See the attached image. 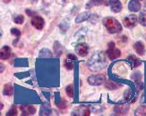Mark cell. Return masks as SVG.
Returning a JSON list of instances; mask_svg holds the SVG:
<instances>
[{
  "instance_id": "1",
  "label": "cell",
  "mask_w": 146,
  "mask_h": 116,
  "mask_svg": "<svg viewBox=\"0 0 146 116\" xmlns=\"http://www.w3.org/2000/svg\"><path fill=\"white\" fill-rule=\"evenodd\" d=\"M107 65L106 54L103 51L95 52L87 61L88 68L93 72H99L102 70Z\"/></svg>"
},
{
  "instance_id": "2",
  "label": "cell",
  "mask_w": 146,
  "mask_h": 116,
  "mask_svg": "<svg viewBox=\"0 0 146 116\" xmlns=\"http://www.w3.org/2000/svg\"><path fill=\"white\" fill-rule=\"evenodd\" d=\"M102 23L106 27L107 31L109 32L110 34H118L122 32V25L120 23L117 19L113 18V17H105L102 19Z\"/></svg>"
},
{
  "instance_id": "3",
  "label": "cell",
  "mask_w": 146,
  "mask_h": 116,
  "mask_svg": "<svg viewBox=\"0 0 146 116\" xmlns=\"http://www.w3.org/2000/svg\"><path fill=\"white\" fill-rule=\"evenodd\" d=\"M106 54L110 60H115L121 56V51L117 48H116L115 43L110 42L108 44V50H106Z\"/></svg>"
},
{
  "instance_id": "4",
  "label": "cell",
  "mask_w": 146,
  "mask_h": 116,
  "mask_svg": "<svg viewBox=\"0 0 146 116\" xmlns=\"http://www.w3.org/2000/svg\"><path fill=\"white\" fill-rule=\"evenodd\" d=\"M89 85L91 86H100L105 81V76L101 74L99 75H92L87 78Z\"/></svg>"
},
{
  "instance_id": "5",
  "label": "cell",
  "mask_w": 146,
  "mask_h": 116,
  "mask_svg": "<svg viewBox=\"0 0 146 116\" xmlns=\"http://www.w3.org/2000/svg\"><path fill=\"white\" fill-rule=\"evenodd\" d=\"M138 19L135 15H129L125 16L123 20V23L126 28H133L137 24Z\"/></svg>"
},
{
  "instance_id": "6",
  "label": "cell",
  "mask_w": 146,
  "mask_h": 116,
  "mask_svg": "<svg viewBox=\"0 0 146 116\" xmlns=\"http://www.w3.org/2000/svg\"><path fill=\"white\" fill-rule=\"evenodd\" d=\"M31 25L37 30H42L45 26V20L39 15H35L31 19Z\"/></svg>"
},
{
  "instance_id": "7",
  "label": "cell",
  "mask_w": 146,
  "mask_h": 116,
  "mask_svg": "<svg viewBox=\"0 0 146 116\" xmlns=\"http://www.w3.org/2000/svg\"><path fill=\"white\" fill-rule=\"evenodd\" d=\"M75 51L80 57H85L89 53V47L84 42L78 43L75 47Z\"/></svg>"
},
{
  "instance_id": "8",
  "label": "cell",
  "mask_w": 146,
  "mask_h": 116,
  "mask_svg": "<svg viewBox=\"0 0 146 116\" xmlns=\"http://www.w3.org/2000/svg\"><path fill=\"white\" fill-rule=\"evenodd\" d=\"M109 5L110 6V10L115 13V14H117L120 11L122 10V3L120 2V0H109Z\"/></svg>"
},
{
  "instance_id": "9",
  "label": "cell",
  "mask_w": 146,
  "mask_h": 116,
  "mask_svg": "<svg viewBox=\"0 0 146 116\" xmlns=\"http://www.w3.org/2000/svg\"><path fill=\"white\" fill-rule=\"evenodd\" d=\"M20 109L23 115H31L36 113V108L33 105H22Z\"/></svg>"
},
{
  "instance_id": "10",
  "label": "cell",
  "mask_w": 146,
  "mask_h": 116,
  "mask_svg": "<svg viewBox=\"0 0 146 116\" xmlns=\"http://www.w3.org/2000/svg\"><path fill=\"white\" fill-rule=\"evenodd\" d=\"M128 9L131 12H138L141 9V3L138 0H130V2L128 3Z\"/></svg>"
},
{
  "instance_id": "11",
  "label": "cell",
  "mask_w": 146,
  "mask_h": 116,
  "mask_svg": "<svg viewBox=\"0 0 146 116\" xmlns=\"http://www.w3.org/2000/svg\"><path fill=\"white\" fill-rule=\"evenodd\" d=\"M134 49L136 51V53L139 56H143L145 54V47H144V44L142 42H136L134 44Z\"/></svg>"
},
{
  "instance_id": "12",
  "label": "cell",
  "mask_w": 146,
  "mask_h": 116,
  "mask_svg": "<svg viewBox=\"0 0 146 116\" xmlns=\"http://www.w3.org/2000/svg\"><path fill=\"white\" fill-rule=\"evenodd\" d=\"M92 14L90 12H84V13H81L80 15H78L75 18V23H82L88 19H90Z\"/></svg>"
},
{
  "instance_id": "13",
  "label": "cell",
  "mask_w": 146,
  "mask_h": 116,
  "mask_svg": "<svg viewBox=\"0 0 146 116\" xmlns=\"http://www.w3.org/2000/svg\"><path fill=\"white\" fill-rule=\"evenodd\" d=\"M129 111V105H116L114 108V112L116 114H125Z\"/></svg>"
},
{
  "instance_id": "14",
  "label": "cell",
  "mask_w": 146,
  "mask_h": 116,
  "mask_svg": "<svg viewBox=\"0 0 146 116\" xmlns=\"http://www.w3.org/2000/svg\"><path fill=\"white\" fill-rule=\"evenodd\" d=\"M0 56H1V60H7L11 56V48L9 46H4L0 50Z\"/></svg>"
},
{
  "instance_id": "15",
  "label": "cell",
  "mask_w": 146,
  "mask_h": 116,
  "mask_svg": "<svg viewBox=\"0 0 146 116\" xmlns=\"http://www.w3.org/2000/svg\"><path fill=\"white\" fill-rule=\"evenodd\" d=\"M3 94L5 95H12L14 94V86H13L11 84H5L4 86V90H3Z\"/></svg>"
},
{
  "instance_id": "16",
  "label": "cell",
  "mask_w": 146,
  "mask_h": 116,
  "mask_svg": "<svg viewBox=\"0 0 146 116\" xmlns=\"http://www.w3.org/2000/svg\"><path fill=\"white\" fill-rule=\"evenodd\" d=\"M40 115H48L51 113V108H50L49 104H45L40 107Z\"/></svg>"
},
{
  "instance_id": "17",
  "label": "cell",
  "mask_w": 146,
  "mask_h": 116,
  "mask_svg": "<svg viewBox=\"0 0 146 116\" xmlns=\"http://www.w3.org/2000/svg\"><path fill=\"white\" fill-rule=\"evenodd\" d=\"M127 60H128V61L131 63V65L134 67V68H136V67H138V66H140L141 65V61L139 60L137 58L135 57V56H134V55H130L128 58H127Z\"/></svg>"
},
{
  "instance_id": "18",
  "label": "cell",
  "mask_w": 146,
  "mask_h": 116,
  "mask_svg": "<svg viewBox=\"0 0 146 116\" xmlns=\"http://www.w3.org/2000/svg\"><path fill=\"white\" fill-rule=\"evenodd\" d=\"M39 57L40 58H45V59H46V58H52V53L48 49L44 48L40 51Z\"/></svg>"
},
{
  "instance_id": "19",
  "label": "cell",
  "mask_w": 146,
  "mask_h": 116,
  "mask_svg": "<svg viewBox=\"0 0 146 116\" xmlns=\"http://www.w3.org/2000/svg\"><path fill=\"white\" fill-rule=\"evenodd\" d=\"M107 5L106 0H91L90 3L87 5V8H90V5Z\"/></svg>"
},
{
  "instance_id": "20",
  "label": "cell",
  "mask_w": 146,
  "mask_h": 116,
  "mask_svg": "<svg viewBox=\"0 0 146 116\" xmlns=\"http://www.w3.org/2000/svg\"><path fill=\"white\" fill-rule=\"evenodd\" d=\"M72 60H72V59H70V58L66 57V60L64 62V67L67 70H72L74 68V64L72 62Z\"/></svg>"
},
{
  "instance_id": "21",
  "label": "cell",
  "mask_w": 146,
  "mask_h": 116,
  "mask_svg": "<svg viewBox=\"0 0 146 116\" xmlns=\"http://www.w3.org/2000/svg\"><path fill=\"white\" fill-rule=\"evenodd\" d=\"M139 23H140L143 26L146 27V11H143L140 13V15H139Z\"/></svg>"
},
{
  "instance_id": "22",
  "label": "cell",
  "mask_w": 146,
  "mask_h": 116,
  "mask_svg": "<svg viewBox=\"0 0 146 116\" xmlns=\"http://www.w3.org/2000/svg\"><path fill=\"white\" fill-rule=\"evenodd\" d=\"M14 22L16 24H23L24 22V17L22 15H16L14 16Z\"/></svg>"
},
{
  "instance_id": "23",
  "label": "cell",
  "mask_w": 146,
  "mask_h": 116,
  "mask_svg": "<svg viewBox=\"0 0 146 116\" xmlns=\"http://www.w3.org/2000/svg\"><path fill=\"white\" fill-rule=\"evenodd\" d=\"M66 92L67 94V95L69 96L70 98L74 97V85H68L66 88Z\"/></svg>"
},
{
  "instance_id": "24",
  "label": "cell",
  "mask_w": 146,
  "mask_h": 116,
  "mask_svg": "<svg viewBox=\"0 0 146 116\" xmlns=\"http://www.w3.org/2000/svg\"><path fill=\"white\" fill-rule=\"evenodd\" d=\"M135 113L137 115H146V107H139Z\"/></svg>"
},
{
  "instance_id": "25",
  "label": "cell",
  "mask_w": 146,
  "mask_h": 116,
  "mask_svg": "<svg viewBox=\"0 0 146 116\" xmlns=\"http://www.w3.org/2000/svg\"><path fill=\"white\" fill-rule=\"evenodd\" d=\"M10 32H11V34L13 35H15L17 38H20V36H21V32H20V30H19V29H17V28H11Z\"/></svg>"
},
{
  "instance_id": "26",
  "label": "cell",
  "mask_w": 146,
  "mask_h": 116,
  "mask_svg": "<svg viewBox=\"0 0 146 116\" xmlns=\"http://www.w3.org/2000/svg\"><path fill=\"white\" fill-rule=\"evenodd\" d=\"M6 115H17V108L15 107V105H13L10 110L6 113Z\"/></svg>"
},
{
  "instance_id": "27",
  "label": "cell",
  "mask_w": 146,
  "mask_h": 116,
  "mask_svg": "<svg viewBox=\"0 0 146 116\" xmlns=\"http://www.w3.org/2000/svg\"><path fill=\"white\" fill-rule=\"evenodd\" d=\"M91 19H90V20H91V22H92V23H96V21H97V19H98V15H95V14H93V15H91V17H90Z\"/></svg>"
},
{
  "instance_id": "28",
  "label": "cell",
  "mask_w": 146,
  "mask_h": 116,
  "mask_svg": "<svg viewBox=\"0 0 146 116\" xmlns=\"http://www.w3.org/2000/svg\"><path fill=\"white\" fill-rule=\"evenodd\" d=\"M90 113H91L90 109L87 108V107H84V111H82V114H84V115H90Z\"/></svg>"
},
{
  "instance_id": "29",
  "label": "cell",
  "mask_w": 146,
  "mask_h": 116,
  "mask_svg": "<svg viewBox=\"0 0 146 116\" xmlns=\"http://www.w3.org/2000/svg\"><path fill=\"white\" fill-rule=\"evenodd\" d=\"M25 13L29 15V16H35V12L33 11H31L30 9H26L25 10Z\"/></svg>"
},
{
  "instance_id": "30",
  "label": "cell",
  "mask_w": 146,
  "mask_h": 116,
  "mask_svg": "<svg viewBox=\"0 0 146 116\" xmlns=\"http://www.w3.org/2000/svg\"><path fill=\"white\" fill-rule=\"evenodd\" d=\"M10 1H11V0H3L4 3H9Z\"/></svg>"
},
{
  "instance_id": "31",
  "label": "cell",
  "mask_w": 146,
  "mask_h": 116,
  "mask_svg": "<svg viewBox=\"0 0 146 116\" xmlns=\"http://www.w3.org/2000/svg\"><path fill=\"white\" fill-rule=\"evenodd\" d=\"M31 1H37V0H31Z\"/></svg>"
},
{
  "instance_id": "32",
  "label": "cell",
  "mask_w": 146,
  "mask_h": 116,
  "mask_svg": "<svg viewBox=\"0 0 146 116\" xmlns=\"http://www.w3.org/2000/svg\"><path fill=\"white\" fill-rule=\"evenodd\" d=\"M62 1H64V2H65V1H66V0H62Z\"/></svg>"
}]
</instances>
